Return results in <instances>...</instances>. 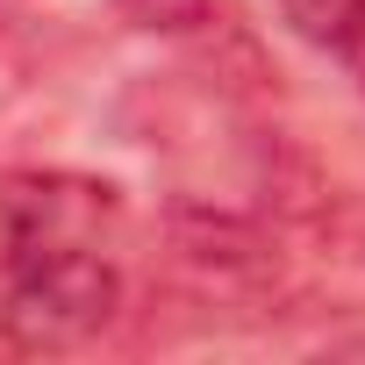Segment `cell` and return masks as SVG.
<instances>
[{"label":"cell","instance_id":"1","mask_svg":"<svg viewBox=\"0 0 365 365\" xmlns=\"http://www.w3.org/2000/svg\"><path fill=\"white\" fill-rule=\"evenodd\" d=\"M122 308V201L72 172H0V336L72 351Z\"/></svg>","mask_w":365,"mask_h":365},{"label":"cell","instance_id":"2","mask_svg":"<svg viewBox=\"0 0 365 365\" xmlns=\"http://www.w3.org/2000/svg\"><path fill=\"white\" fill-rule=\"evenodd\" d=\"M272 8L287 15V29L315 51H344L351 29L365 22V0H272Z\"/></svg>","mask_w":365,"mask_h":365},{"label":"cell","instance_id":"3","mask_svg":"<svg viewBox=\"0 0 365 365\" xmlns=\"http://www.w3.org/2000/svg\"><path fill=\"white\" fill-rule=\"evenodd\" d=\"M136 29H201L215 15V0H115Z\"/></svg>","mask_w":365,"mask_h":365},{"label":"cell","instance_id":"4","mask_svg":"<svg viewBox=\"0 0 365 365\" xmlns=\"http://www.w3.org/2000/svg\"><path fill=\"white\" fill-rule=\"evenodd\" d=\"M336 58H344V65H351V79H358V93H365V22H358V29H351V43H344V51H336Z\"/></svg>","mask_w":365,"mask_h":365}]
</instances>
